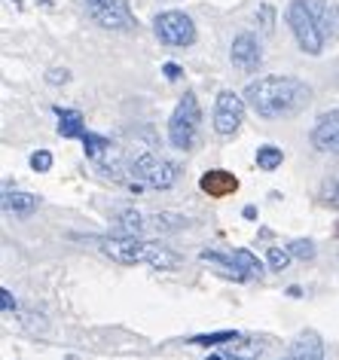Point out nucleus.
I'll list each match as a JSON object with an SVG mask.
<instances>
[{"label": "nucleus", "mask_w": 339, "mask_h": 360, "mask_svg": "<svg viewBox=\"0 0 339 360\" xmlns=\"http://www.w3.org/2000/svg\"><path fill=\"white\" fill-rule=\"evenodd\" d=\"M79 141H83V150H86V156L92 159V162L101 159L107 150H113L110 138H104V134H95V131H89V129H86V134H83Z\"/></svg>", "instance_id": "obj_17"}, {"label": "nucleus", "mask_w": 339, "mask_h": 360, "mask_svg": "<svg viewBox=\"0 0 339 360\" xmlns=\"http://www.w3.org/2000/svg\"><path fill=\"white\" fill-rule=\"evenodd\" d=\"M104 257H110L120 266H150L159 272H172L184 263L174 248L162 245V241H144L141 236H110V238H92Z\"/></svg>", "instance_id": "obj_2"}, {"label": "nucleus", "mask_w": 339, "mask_h": 360, "mask_svg": "<svg viewBox=\"0 0 339 360\" xmlns=\"http://www.w3.org/2000/svg\"><path fill=\"white\" fill-rule=\"evenodd\" d=\"M288 360H290V357H288Z\"/></svg>", "instance_id": "obj_31"}, {"label": "nucleus", "mask_w": 339, "mask_h": 360, "mask_svg": "<svg viewBox=\"0 0 339 360\" xmlns=\"http://www.w3.org/2000/svg\"><path fill=\"white\" fill-rule=\"evenodd\" d=\"M153 34H156L159 43H165V46H174V49L193 46V43H196V25H193L190 15L181 13V10L159 13L156 19H153Z\"/></svg>", "instance_id": "obj_7"}, {"label": "nucleus", "mask_w": 339, "mask_h": 360, "mask_svg": "<svg viewBox=\"0 0 339 360\" xmlns=\"http://www.w3.org/2000/svg\"><path fill=\"white\" fill-rule=\"evenodd\" d=\"M98 171H101L104 177H110V180H117V184H126V168H122V159H120V153L117 150H107L101 159L95 162ZM129 186V184H126Z\"/></svg>", "instance_id": "obj_16"}, {"label": "nucleus", "mask_w": 339, "mask_h": 360, "mask_svg": "<svg viewBox=\"0 0 339 360\" xmlns=\"http://www.w3.org/2000/svg\"><path fill=\"white\" fill-rule=\"evenodd\" d=\"M284 19H288V28L293 34V40H297V46L306 52V56H321V52H324L327 40H324V34L318 31V22H315V15L309 13L306 0H290Z\"/></svg>", "instance_id": "obj_4"}, {"label": "nucleus", "mask_w": 339, "mask_h": 360, "mask_svg": "<svg viewBox=\"0 0 339 360\" xmlns=\"http://www.w3.org/2000/svg\"><path fill=\"white\" fill-rule=\"evenodd\" d=\"M208 360H223V357H220V354H211V357H208Z\"/></svg>", "instance_id": "obj_29"}, {"label": "nucleus", "mask_w": 339, "mask_h": 360, "mask_svg": "<svg viewBox=\"0 0 339 360\" xmlns=\"http://www.w3.org/2000/svg\"><path fill=\"white\" fill-rule=\"evenodd\" d=\"M290 360H324V339L315 330H302L290 342Z\"/></svg>", "instance_id": "obj_13"}, {"label": "nucleus", "mask_w": 339, "mask_h": 360, "mask_svg": "<svg viewBox=\"0 0 339 360\" xmlns=\"http://www.w3.org/2000/svg\"><path fill=\"white\" fill-rule=\"evenodd\" d=\"M162 74H165L168 79H181V77H184V70L177 68V65H172V61H168V65L162 68Z\"/></svg>", "instance_id": "obj_27"}, {"label": "nucleus", "mask_w": 339, "mask_h": 360, "mask_svg": "<svg viewBox=\"0 0 339 360\" xmlns=\"http://www.w3.org/2000/svg\"><path fill=\"white\" fill-rule=\"evenodd\" d=\"M318 199H321V205H327V208H339V180H333V177L324 180Z\"/></svg>", "instance_id": "obj_23"}, {"label": "nucleus", "mask_w": 339, "mask_h": 360, "mask_svg": "<svg viewBox=\"0 0 339 360\" xmlns=\"http://www.w3.org/2000/svg\"><path fill=\"white\" fill-rule=\"evenodd\" d=\"M245 101L263 120H290L306 110L312 101V86L297 77H257L245 86Z\"/></svg>", "instance_id": "obj_1"}, {"label": "nucleus", "mask_w": 339, "mask_h": 360, "mask_svg": "<svg viewBox=\"0 0 339 360\" xmlns=\"http://www.w3.org/2000/svg\"><path fill=\"white\" fill-rule=\"evenodd\" d=\"M309 141L318 153H339V110L321 113L312 125Z\"/></svg>", "instance_id": "obj_10"}, {"label": "nucleus", "mask_w": 339, "mask_h": 360, "mask_svg": "<svg viewBox=\"0 0 339 360\" xmlns=\"http://www.w3.org/2000/svg\"><path fill=\"white\" fill-rule=\"evenodd\" d=\"M40 208V195L22 193V190H4V211L6 214H34Z\"/></svg>", "instance_id": "obj_14"}, {"label": "nucleus", "mask_w": 339, "mask_h": 360, "mask_svg": "<svg viewBox=\"0 0 339 360\" xmlns=\"http://www.w3.org/2000/svg\"><path fill=\"white\" fill-rule=\"evenodd\" d=\"M117 223L122 226V232H126V236H141V232L147 229V217H144L141 211H135V208L120 211V214H117Z\"/></svg>", "instance_id": "obj_18"}, {"label": "nucleus", "mask_w": 339, "mask_h": 360, "mask_svg": "<svg viewBox=\"0 0 339 360\" xmlns=\"http://www.w3.org/2000/svg\"><path fill=\"white\" fill-rule=\"evenodd\" d=\"M257 168H263V171H275L284 162V153L281 147H275V143H263V147H257Z\"/></svg>", "instance_id": "obj_19"}, {"label": "nucleus", "mask_w": 339, "mask_h": 360, "mask_svg": "<svg viewBox=\"0 0 339 360\" xmlns=\"http://www.w3.org/2000/svg\"><path fill=\"white\" fill-rule=\"evenodd\" d=\"M242 214H245V220H257V208H254V205H248Z\"/></svg>", "instance_id": "obj_28"}, {"label": "nucleus", "mask_w": 339, "mask_h": 360, "mask_svg": "<svg viewBox=\"0 0 339 360\" xmlns=\"http://www.w3.org/2000/svg\"><path fill=\"white\" fill-rule=\"evenodd\" d=\"M0 300H4V311H13V309H15V296L6 290V287L0 290Z\"/></svg>", "instance_id": "obj_26"}, {"label": "nucleus", "mask_w": 339, "mask_h": 360, "mask_svg": "<svg viewBox=\"0 0 339 360\" xmlns=\"http://www.w3.org/2000/svg\"><path fill=\"white\" fill-rule=\"evenodd\" d=\"M229 58H233V65L238 70L254 74V70L263 65V43H260V37H257L254 31H238L233 46H229Z\"/></svg>", "instance_id": "obj_9"}, {"label": "nucleus", "mask_w": 339, "mask_h": 360, "mask_svg": "<svg viewBox=\"0 0 339 360\" xmlns=\"http://www.w3.org/2000/svg\"><path fill=\"white\" fill-rule=\"evenodd\" d=\"M199 186H202V193L211 195V199H223V195H233L238 190V180H236V174H229V171L214 168V171H205Z\"/></svg>", "instance_id": "obj_12"}, {"label": "nucleus", "mask_w": 339, "mask_h": 360, "mask_svg": "<svg viewBox=\"0 0 339 360\" xmlns=\"http://www.w3.org/2000/svg\"><path fill=\"white\" fill-rule=\"evenodd\" d=\"M290 259H293V254L288 248H269L266 250V263H269L272 272H284V269L290 266Z\"/></svg>", "instance_id": "obj_22"}, {"label": "nucleus", "mask_w": 339, "mask_h": 360, "mask_svg": "<svg viewBox=\"0 0 339 360\" xmlns=\"http://www.w3.org/2000/svg\"><path fill=\"white\" fill-rule=\"evenodd\" d=\"M129 168L141 184L150 186V190H172L177 180H181V165H177V162H168L162 156H153V153H141V156H135Z\"/></svg>", "instance_id": "obj_5"}, {"label": "nucleus", "mask_w": 339, "mask_h": 360, "mask_svg": "<svg viewBox=\"0 0 339 360\" xmlns=\"http://www.w3.org/2000/svg\"><path fill=\"white\" fill-rule=\"evenodd\" d=\"M245 104L233 89H223L217 95V101H214V131L220 134V138H233V134L242 129L245 122Z\"/></svg>", "instance_id": "obj_8"}, {"label": "nucleus", "mask_w": 339, "mask_h": 360, "mask_svg": "<svg viewBox=\"0 0 339 360\" xmlns=\"http://www.w3.org/2000/svg\"><path fill=\"white\" fill-rule=\"evenodd\" d=\"M288 250L293 254V259H302V263H312V259H315V241L312 238H293L290 245H288Z\"/></svg>", "instance_id": "obj_21"}, {"label": "nucleus", "mask_w": 339, "mask_h": 360, "mask_svg": "<svg viewBox=\"0 0 339 360\" xmlns=\"http://www.w3.org/2000/svg\"><path fill=\"white\" fill-rule=\"evenodd\" d=\"M49 83L52 86H61V83H68V79H70V70H65V68H61V70H49Z\"/></svg>", "instance_id": "obj_25"}, {"label": "nucleus", "mask_w": 339, "mask_h": 360, "mask_svg": "<svg viewBox=\"0 0 339 360\" xmlns=\"http://www.w3.org/2000/svg\"><path fill=\"white\" fill-rule=\"evenodd\" d=\"M336 236H339V223H336Z\"/></svg>", "instance_id": "obj_30"}, {"label": "nucleus", "mask_w": 339, "mask_h": 360, "mask_svg": "<svg viewBox=\"0 0 339 360\" xmlns=\"http://www.w3.org/2000/svg\"><path fill=\"white\" fill-rule=\"evenodd\" d=\"M238 333L236 330H220V333H205V336H193V345H226V342H236Z\"/></svg>", "instance_id": "obj_20"}, {"label": "nucleus", "mask_w": 339, "mask_h": 360, "mask_svg": "<svg viewBox=\"0 0 339 360\" xmlns=\"http://www.w3.org/2000/svg\"><path fill=\"white\" fill-rule=\"evenodd\" d=\"M199 129H202V107L196 92H184V98L177 101L172 120H168V141L174 150L190 153L199 141Z\"/></svg>", "instance_id": "obj_3"}, {"label": "nucleus", "mask_w": 339, "mask_h": 360, "mask_svg": "<svg viewBox=\"0 0 339 360\" xmlns=\"http://www.w3.org/2000/svg\"><path fill=\"white\" fill-rule=\"evenodd\" d=\"M56 116H58V134L61 138H83L86 134L83 113L74 110V107H56Z\"/></svg>", "instance_id": "obj_15"}, {"label": "nucleus", "mask_w": 339, "mask_h": 360, "mask_svg": "<svg viewBox=\"0 0 339 360\" xmlns=\"http://www.w3.org/2000/svg\"><path fill=\"white\" fill-rule=\"evenodd\" d=\"M306 6H309V13L315 15V22H318V31L324 34V40H336L339 37V10L330 0H306Z\"/></svg>", "instance_id": "obj_11"}, {"label": "nucleus", "mask_w": 339, "mask_h": 360, "mask_svg": "<svg viewBox=\"0 0 339 360\" xmlns=\"http://www.w3.org/2000/svg\"><path fill=\"white\" fill-rule=\"evenodd\" d=\"M31 168L40 171V174H46V171L52 168V153H49V150H37V153L31 156Z\"/></svg>", "instance_id": "obj_24"}, {"label": "nucleus", "mask_w": 339, "mask_h": 360, "mask_svg": "<svg viewBox=\"0 0 339 360\" xmlns=\"http://www.w3.org/2000/svg\"><path fill=\"white\" fill-rule=\"evenodd\" d=\"M89 19L104 31H135L138 19L132 15L126 0H83Z\"/></svg>", "instance_id": "obj_6"}]
</instances>
